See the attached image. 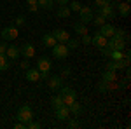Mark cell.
Wrapping results in <instances>:
<instances>
[{
    "label": "cell",
    "mask_w": 131,
    "mask_h": 129,
    "mask_svg": "<svg viewBox=\"0 0 131 129\" xmlns=\"http://www.w3.org/2000/svg\"><path fill=\"white\" fill-rule=\"evenodd\" d=\"M19 52H21V56H23L25 60H31V58L35 56V45L30 44V42H26V44L19 45Z\"/></svg>",
    "instance_id": "ba28073f"
},
{
    "label": "cell",
    "mask_w": 131,
    "mask_h": 129,
    "mask_svg": "<svg viewBox=\"0 0 131 129\" xmlns=\"http://www.w3.org/2000/svg\"><path fill=\"white\" fill-rule=\"evenodd\" d=\"M100 14L105 18V19H112V18H115V9H114V5L112 4H108V5H103V7H100Z\"/></svg>",
    "instance_id": "5bb4252c"
},
{
    "label": "cell",
    "mask_w": 131,
    "mask_h": 129,
    "mask_svg": "<svg viewBox=\"0 0 131 129\" xmlns=\"http://www.w3.org/2000/svg\"><path fill=\"white\" fill-rule=\"evenodd\" d=\"M117 12L121 14L122 18H128L129 16V12H131V7H129V4L128 2H117Z\"/></svg>",
    "instance_id": "e0dca14e"
},
{
    "label": "cell",
    "mask_w": 131,
    "mask_h": 129,
    "mask_svg": "<svg viewBox=\"0 0 131 129\" xmlns=\"http://www.w3.org/2000/svg\"><path fill=\"white\" fill-rule=\"evenodd\" d=\"M126 31L124 30H115V33L112 35L110 39L107 40V47L108 49H119V51H122L124 47H126Z\"/></svg>",
    "instance_id": "6da1fadb"
},
{
    "label": "cell",
    "mask_w": 131,
    "mask_h": 129,
    "mask_svg": "<svg viewBox=\"0 0 131 129\" xmlns=\"http://www.w3.org/2000/svg\"><path fill=\"white\" fill-rule=\"evenodd\" d=\"M81 0H73V2H72L70 5H68V9L70 10H73V12H79V10H81Z\"/></svg>",
    "instance_id": "f1b7e54d"
},
{
    "label": "cell",
    "mask_w": 131,
    "mask_h": 129,
    "mask_svg": "<svg viewBox=\"0 0 131 129\" xmlns=\"http://www.w3.org/2000/svg\"><path fill=\"white\" fill-rule=\"evenodd\" d=\"M47 82H49L51 91H58L61 86H63V77H61V75H49Z\"/></svg>",
    "instance_id": "9c48e42d"
},
{
    "label": "cell",
    "mask_w": 131,
    "mask_h": 129,
    "mask_svg": "<svg viewBox=\"0 0 131 129\" xmlns=\"http://www.w3.org/2000/svg\"><path fill=\"white\" fill-rule=\"evenodd\" d=\"M68 110H70V115H75V117H79L82 113V107H81V103H77V99L68 105Z\"/></svg>",
    "instance_id": "ffe728a7"
},
{
    "label": "cell",
    "mask_w": 131,
    "mask_h": 129,
    "mask_svg": "<svg viewBox=\"0 0 131 129\" xmlns=\"http://www.w3.org/2000/svg\"><path fill=\"white\" fill-rule=\"evenodd\" d=\"M52 35H54L56 42H61V44H67L68 39H70V33H68L67 30H54V31H52Z\"/></svg>",
    "instance_id": "9a60e30c"
},
{
    "label": "cell",
    "mask_w": 131,
    "mask_h": 129,
    "mask_svg": "<svg viewBox=\"0 0 131 129\" xmlns=\"http://www.w3.org/2000/svg\"><path fill=\"white\" fill-rule=\"evenodd\" d=\"M25 127H26L25 122H18V124H14V129H25Z\"/></svg>",
    "instance_id": "74e56055"
},
{
    "label": "cell",
    "mask_w": 131,
    "mask_h": 129,
    "mask_svg": "<svg viewBox=\"0 0 131 129\" xmlns=\"http://www.w3.org/2000/svg\"><path fill=\"white\" fill-rule=\"evenodd\" d=\"M25 79L28 80V82H39L40 80V72L37 68H28L26 73H25Z\"/></svg>",
    "instance_id": "2e32d148"
},
{
    "label": "cell",
    "mask_w": 131,
    "mask_h": 129,
    "mask_svg": "<svg viewBox=\"0 0 131 129\" xmlns=\"http://www.w3.org/2000/svg\"><path fill=\"white\" fill-rule=\"evenodd\" d=\"M67 47H68V51H73V49H77L79 47V40L77 39H68V42H67Z\"/></svg>",
    "instance_id": "83f0119b"
},
{
    "label": "cell",
    "mask_w": 131,
    "mask_h": 129,
    "mask_svg": "<svg viewBox=\"0 0 131 129\" xmlns=\"http://www.w3.org/2000/svg\"><path fill=\"white\" fill-rule=\"evenodd\" d=\"M126 68V65H124V61H115V60H107V70H112V72H115V70H122Z\"/></svg>",
    "instance_id": "ac0fdd59"
},
{
    "label": "cell",
    "mask_w": 131,
    "mask_h": 129,
    "mask_svg": "<svg viewBox=\"0 0 131 129\" xmlns=\"http://www.w3.org/2000/svg\"><path fill=\"white\" fill-rule=\"evenodd\" d=\"M5 56H7V58H9L10 61L19 60V56H21V52H19V45H7Z\"/></svg>",
    "instance_id": "7c38bea8"
},
{
    "label": "cell",
    "mask_w": 131,
    "mask_h": 129,
    "mask_svg": "<svg viewBox=\"0 0 131 129\" xmlns=\"http://www.w3.org/2000/svg\"><path fill=\"white\" fill-rule=\"evenodd\" d=\"M26 127H28V129H40V127H42V124H40V122H37V120H33V119H31L30 122H26Z\"/></svg>",
    "instance_id": "f546056e"
},
{
    "label": "cell",
    "mask_w": 131,
    "mask_h": 129,
    "mask_svg": "<svg viewBox=\"0 0 131 129\" xmlns=\"http://www.w3.org/2000/svg\"><path fill=\"white\" fill-rule=\"evenodd\" d=\"M68 73H70V68H63V70H61V75H65V77H67Z\"/></svg>",
    "instance_id": "60d3db41"
},
{
    "label": "cell",
    "mask_w": 131,
    "mask_h": 129,
    "mask_svg": "<svg viewBox=\"0 0 131 129\" xmlns=\"http://www.w3.org/2000/svg\"><path fill=\"white\" fill-rule=\"evenodd\" d=\"M82 37V44H84V45H89L91 44V35L89 33H84V35H81Z\"/></svg>",
    "instance_id": "1f68e13d"
},
{
    "label": "cell",
    "mask_w": 131,
    "mask_h": 129,
    "mask_svg": "<svg viewBox=\"0 0 131 129\" xmlns=\"http://www.w3.org/2000/svg\"><path fill=\"white\" fill-rule=\"evenodd\" d=\"M72 10L68 9V5H60V9L56 10V14H58V18H68L70 16Z\"/></svg>",
    "instance_id": "d4e9b609"
},
{
    "label": "cell",
    "mask_w": 131,
    "mask_h": 129,
    "mask_svg": "<svg viewBox=\"0 0 131 129\" xmlns=\"http://www.w3.org/2000/svg\"><path fill=\"white\" fill-rule=\"evenodd\" d=\"M0 35H2V40H5V42H9V40H14V39H18V35H19V31H18V26H5L4 30L0 31Z\"/></svg>",
    "instance_id": "5b68a950"
},
{
    "label": "cell",
    "mask_w": 131,
    "mask_h": 129,
    "mask_svg": "<svg viewBox=\"0 0 131 129\" xmlns=\"http://www.w3.org/2000/svg\"><path fill=\"white\" fill-rule=\"evenodd\" d=\"M107 40H108L107 37H103L101 33L96 31V33L91 37V44H93V45H96L98 49H101V47H107Z\"/></svg>",
    "instance_id": "30bf717a"
},
{
    "label": "cell",
    "mask_w": 131,
    "mask_h": 129,
    "mask_svg": "<svg viewBox=\"0 0 131 129\" xmlns=\"http://www.w3.org/2000/svg\"><path fill=\"white\" fill-rule=\"evenodd\" d=\"M108 4H112V0H94V5H98V7L108 5Z\"/></svg>",
    "instance_id": "836d02e7"
},
{
    "label": "cell",
    "mask_w": 131,
    "mask_h": 129,
    "mask_svg": "<svg viewBox=\"0 0 131 129\" xmlns=\"http://www.w3.org/2000/svg\"><path fill=\"white\" fill-rule=\"evenodd\" d=\"M67 120H68V119H67ZM67 126H68L70 129H77V127H81V122H79L77 119H70V120H68V124H67Z\"/></svg>",
    "instance_id": "4dcf8cb0"
},
{
    "label": "cell",
    "mask_w": 131,
    "mask_h": 129,
    "mask_svg": "<svg viewBox=\"0 0 131 129\" xmlns=\"http://www.w3.org/2000/svg\"><path fill=\"white\" fill-rule=\"evenodd\" d=\"M51 49H52V56H54L56 60H65V58L70 54L67 44H61V42H56V45H52Z\"/></svg>",
    "instance_id": "277c9868"
},
{
    "label": "cell",
    "mask_w": 131,
    "mask_h": 129,
    "mask_svg": "<svg viewBox=\"0 0 131 129\" xmlns=\"http://www.w3.org/2000/svg\"><path fill=\"white\" fill-rule=\"evenodd\" d=\"M9 66H10V60L5 54H0V70L5 72V70H9Z\"/></svg>",
    "instance_id": "7402d4cb"
},
{
    "label": "cell",
    "mask_w": 131,
    "mask_h": 129,
    "mask_svg": "<svg viewBox=\"0 0 131 129\" xmlns=\"http://www.w3.org/2000/svg\"><path fill=\"white\" fill-rule=\"evenodd\" d=\"M26 2H28V5H35L37 4V0H26Z\"/></svg>",
    "instance_id": "b9f144b4"
},
{
    "label": "cell",
    "mask_w": 131,
    "mask_h": 129,
    "mask_svg": "<svg viewBox=\"0 0 131 129\" xmlns=\"http://www.w3.org/2000/svg\"><path fill=\"white\" fill-rule=\"evenodd\" d=\"M115 2H122V0H115Z\"/></svg>",
    "instance_id": "7bdbcfd3"
},
{
    "label": "cell",
    "mask_w": 131,
    "mask_h": 129,
    "mask_svg": "<svg viewBox=\"0 0 131 129\" xmlns=\"http://www.w3.org/2000/svg\"><path fill=\"white\" fill-rule=\"evenodd\" d=\"M42 44H44V47H52V45H56V39H54V35L52 33H46L44 37H42Z\"/></svg>",
    "instance_id": "d6986e66"
},
{
    "label": "cell",
    "mask_w": 131,
    "mask_h": 129,
    "mask_svg": "<svg viewBox=\"0 0 131 129\" xmlns=\"http://www.w3.org/2000/svg\"><path fill=\"white\" fill-rule=\"evenodd\" d=\"M91 23H93L94 26H98V28H100V26H101V25H103V23H107V19H105V18L101 16L100 12H98L96 16H93V21H91Z\"/></svg>",
    "instance_id": "4316f807"
},
{
    "label": "cell",
    "mask_w": 131,
    "mask_h": 129,
    "mask_svg": "<svg viewBox=\"0 0 131 129\" xmlns=\"http://www.w3.org/2000/svg\"><path fill=\"white\" fill-rule=\"evenodd\" d=\"M61 105H65V103H63V98H61L60 94H56L54 98H51V108L52 110H56L58 107H61Z\"/></svg>",
    "instance_id": "484cf974"
},
{
    "label": "cell",
    "mask_w": 131,
    "mask_h": 129,
    "mask_svg": "<svg viewBox=\"0 0 131 129\" xmlns=\"http://www.w3.org/2000/svg\"><path fill=\"white\" fill-rule=\"evenodd\" d=\"M115 72H112V70H105L103 72V82H115Z\"/></svg>",
    "instance_id": "cb8c5ba5"
},
{
    "label": "cell",
    "mask_w": 131,
    "mask_h": 129,
    "mask_svg": "<svg viewBox=\"0 0 131 129\" xmlns=\"http://www.w3.org/2000/svg\"><path fill=\"white\" fill-rule=\"evenodd\" d=\"M19 68L21 70H28L30 68V61H19Z\"/></svg>",
    "instance_id": "d590c367"
},
{
    "label": "cell",
    "mask_w": 131,
    "mask_h": 129,
    "mask_svg": "<svg viewBox=\"0 0 131 129\" xmlns=\"http://www.w3.org/2000/svg\"><path fill=\"white\" fill-rule=\"evenodd\" d=\"M54 4H58V5H68V0H54Z\"/></svg>",
    "instance_id": "f35d334b"
},
{
    "label": "cell",
    "mask_w": 131,
    "mask_h": 129,
    "mask_svg": "<svg viewBox=\"0 0 131 129\" xmlns=\"http://www.w3.org/2000/svg\"><path fill=\"white\" fill-rule=\"evenodd\" d=\"M7 45H9V44H7L5 40H2V42H0V54H5V51H7Z\"/></svg>",
    "instance_id": "e575fe53"
},
{
    "label": "cell",
    "mask_w": 131,
    "mask_h": 129,
    "mask_svg": "<svg viewBox=\"0 0 131 129\" xmlns=\"http://www.w3.org/2000/svg\"><path fill=\"white\" fill-rule=\"evenodd\" d=\"M93 9L91 7H88V5H82L81 10H79V19H81V23H84V25H88V23H91L93 21Z\"/></svg>",
    "instance_id": "8992f818"
},
{
    "label": "cell",
    "mask_w": 131,
    "mask_h": 129,
    "mask_svg": "<svg viewBox=\"0 0 131 129\" xmlns=\"http://www.w3.org/2000/svg\"><path fill=\"white\" fill-rule=\"evenodd\" d=\"M110 51H112V49H108V47H107V49H105V47H101V54H103V56L108 60V58H110Z\"/></svg>",
    "instance_id": "8d00e7d4"
},
{
    "label": "cell",
    "mask_w": 131,
    "mask_h": 129,
    "mask_svg": "<svg viewBox=\"0 0 131 129\" xmlns=\"http://www.w3.org/2000/svg\"><path fill=\"white\" fill-rule=\"evenodd\" d=\"M16 119L19 120V122H30L31 119H33V110L28 107V105H23V107H19L18 108V113H16Z\"/></svg>",
    "instance_id": "3957f363"
},
{
    "label": "cell",
    "mask_w": 131,
    "mask_h": 129,
    "mask_svg": "<svg viewBox=\"0 0 131 129\" xmlns=\"http://www.w3.org/2000/svg\"><path fill=\"white\" fill-rule=\"evenodd\" d=\"M51 68H52V65H51V60L47 56H42L37 60V70L40 73H51Z\"/></svg>",
    "instance_id": "52a82bcc"
},
{
    "label": "cell",
    "mask_w": 131,
    "mask_h": 129,
    "mask_svg": "<svg viewBox=\"0 0 131 129\" xmlns=\"http://www.w3.org/2000/svg\"><path fill=\"white\" fill-rule=\"evenodd\" d=\"M25 23H26V18H25V16H23V14H21V16H18V18H16V26H23V25H25Z\"/></svg>",
    "instance_id": "d6a6232c"
},
{
    "label": "cell",
    "mask_w": 131,
    "mask_h": 129,
    "mask_svg": "<svg viewBox=\"0 0 131 129\" xmlns=\"http://www.w3.org/2000/svg\"><path fill=\"white\" fill-rule=\"evenodd\" d=\"M39 10V4H35V5H30V12H37Z\"/></svg>",
    "instance_id": "ab89813d"
},
{
    "label": "cell",
    "mask_w": 131,
    "mask_h": 129,
    "mask_svg": "<svg viewBox=\"0 0 131 129\" xmlns=\"http://www.w3.org/2000/svg\"><path fill=\"white\" fill-rule=\"evenodd\" d=\"M98 33H101V35L107 37V39H110L112 35L115 33V26L110 25V23H103V25L100 26V30H98Z\"/></svg>",
    "instance_id": "4fadbf2b"
},
{
    "label": "cell",
    "mask_w": 131,
    "mask_h": 129,
    "mask_svg": "<svg viewBox=\"0 0 131 129\" xmlns=\"http://www.w3.org/2000/svg\"><path fill=\"white\" fill-rule=\"evenodd\" d=\"M37 4H39V7H42L46 10H51L54 7V0H37Z\"/></svg>",
    "instance_id": "603a6c76"
},
{
    "label": "cell",
    "mask_w": 131,
    "mask_h": 129,
    "mask_svg": "<svg viewBox=\"0 0 131 129\" xmlns=\"http://www.w3.org/2000/svg\"><path fill=\"white\" fill-rule=\"evenodd\" d=\"M58 91H60V96L63 98V103H65L67 107H68L70 103H73V101L77 99V92L72 89V87H63V86H61Z\"/></svg>",
    "instance_id": "7a4b0ae2"
},
{
    "label": "cell",
    "mask_w": 131,
    "mask_h": 129,
    "mask_svg": "<svg viewBox=\"0 0 131 129\" xmlns=\"http://www.w3.org/2000/svg\"><path fill=\"white\" fill-rule=\"evenodd\" d=\"M54 113H56V119H58V120H67V119H70V110H68V107H67V105H61V107H58V108L54 110Z\"/></svg>",
    "instance_id": "8fae6325"
},
{
    "label": "cell",
    "mask_w": 131,
    "mask_h": 129,
    "mask_svg": "<svg viewBox=\"0 0 131 129\" xmlns=\"http://www.w3.org/2000/svg\"><path fill=\"white\" fill-rule=\"evenodd\" d=\"M73 31H75V33H79V35H84V33H89V31H88V26H86L84 23H81V21L73 25Z\"/></svg>",
    "instance_id": "44dd1931"
}]
</instances>
